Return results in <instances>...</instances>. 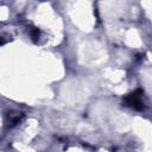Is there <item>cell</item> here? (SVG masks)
Listing matches in <instances>:
<instances>
[{
	"mask_svg": "<svg viewBox=\"0 0 152 152\" xmlns=\"http://www.w3.org/2000/svg\"><path fill=\"white\" fill-rule=\"evenodd\" d=\"M124 102L126 103V106L132 107L135 110H141L144 109V101H142V90L141 89H137L135 91L128 94L127 96H125Z\"/></svg>",
	"mask_w": 152,
	"mask_h": 152,
	"instance_id": "6da1fadb",
	"label": "cell"
},
{
	"mask_svg": "<svg viewBox=\"0 0 152 152\" xmlns=\"http://www.w3.org/2000/svg\"><path fill=\"white\" fill-rule=\"evenodd\" d=\"M39 34H40V32H39L38 28H34V27H33V28L30 30V36L32 37L33 40H37V39L39 38Z\"/></svg>",
	"mask_w": 152,
	"mask_h": 152,
	"instance_id": "7a4b0ae2",
	"label": "cell"
}]
</instances>
